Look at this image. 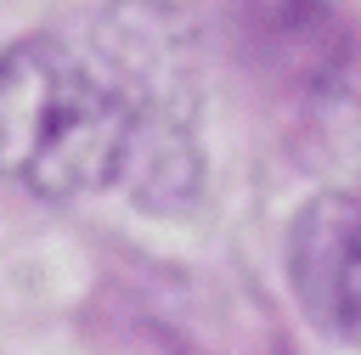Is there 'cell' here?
Returning <instances> with one entry per match:
<instances>
[{
	"label": "cell",
	"instance_id": "cell-2",
	"mask_svg": "<svg viewBox=\"0 0 361 355\" xmlns=\"http://www.w3.org/2000/svg\"><path fill=\"white\" fill-rule=\"evenodd\" d=\"M288 276L305 316L361 349V186L322 192L288 237Z\"/></svg>",
	"mask_w": 361,
	"mask_h": 355
},
{
	"label": "cell",
	"instance_id": "cell-1",
	"mask_svg": "<svg viewBox=\"0 0 361 355\" xmlns=\"http://www.w3.org/2000/svg\"><path fill=\"white\" fill-rule=\"evenodd\" d=\"M141 118L130 96L51 39L0 51V175L39 197L124 186Z\"/></svg>",
	"mask_w": 361,
	"mask_h": 355
}]
</instances>
